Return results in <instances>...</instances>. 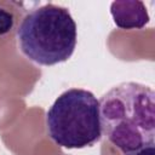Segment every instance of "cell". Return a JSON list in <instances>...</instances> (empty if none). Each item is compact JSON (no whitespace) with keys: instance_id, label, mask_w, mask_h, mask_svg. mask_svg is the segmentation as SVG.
Here are the masks:
<instances>
[{"instance_id":"2","label":"cell","mask_w":155,"mask_h":155,"mask_svg":"<svg viewBox=\"0 0 155 155\" xmlns=\"http://www.w3.org/2000/svg\"><path fill=\"white\" fill-rule=\"evenodd\" d=\"M21 52L40 65L68 61L78 41L76 23L67 7L45 4L30 10L16 29Z\"/></svg>"},{"instance_id":"3","label":"cell","mask_w":155,"mask_h":155,"mask_svg":"<svg viewBox=\"0 0 155 155\" xmlns=\"http://www.w3.org/2000/svg\"><path fill=\"white\" fill-rule=\"evenodd\" d=\"M48 137L61 148L92 147L102 137L99 102L84 88H69L61 93L45 117Z\"/></svg>"},{"instance_id":"5","label":"cell","mask_w":155,"mask_h":155,"mask_svg":"<svg viewBox=\"0 0 155 155\" xmlns=\"http://www.w3.org/2000/svg\"><path fill=\"white\" fill-rule=\"evenodd\" d=\"M7 5L8 2H0V36L7 35L12 29H17L16 15Z\"/></svg>"},{"instance_id":"1","label":"cell","mask_w":155,"mask_h":155,"mask_svg":"<svg viewBox=\"0 0 155 155\" xmlns=\"http://www.w3.org/2000/svg\"><path fill=\"white\" fill-rule=\"evenodd\" d=\"M98 102L102 133L122 153L155 142V93L151 87L121 82Z\"/></svg>"},{"instance_id":"6","label":"cell","mask_w":155,"mask_h":155,"mask_svg":"<svg viewBox=\"0 0 155 155\" xmlns=\"http://www.w3.org/2000/svg\"><path fill=\"white\" fill-rule=\"evenodd\" d=\"M124 155H155V142L145 144L134 150L126 151V153H124Z\"/></svg>"},{"instance_id":"4","label":"cell","mask_w":155,"mask_h":155,"mask_svg":"<svg viewBox=\"0 0 155 155\" xmlns=\"http://www.w3.org/2000/svg\"><path fill=\"white\" fill-rule=\"evenodd\" d=\"M114 23L120 29H142L149 22V15L144 2L138 0L114 1L110 5Z\"/></svg>"}]
</instances>
